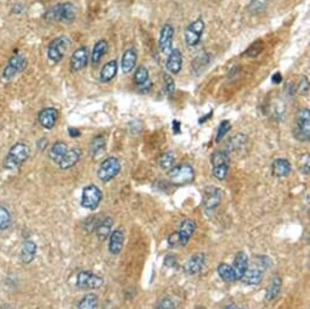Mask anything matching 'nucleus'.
Returning a JSON list of instances; mask_svg holds the SVG:
<instances>
[{"label":"nucleus","mask_w":310,"mask_h":309,"mask_svg":"<svg viewBox=\"0 0 310 309\" xmlns=\"http://www.w3.org/2000/svg\"><path fill=\"white\" fill-rule=\"evenodd\" d=\"M309 91V83L307 78H303V80L301 82V87H299V93L303 94V95H308Z\"/></svg>","instance_id":"nucleus-46"},{"label":"nucleus","mask_w":310,"mask_h":309,"mask_svg":"<svg viewBox=\"0 0 310 309\" xmlns=\"http://www.w3.org/2000/svg\"><path fill=\"white\" fill-rule=\"evenodd\" d=\"M89 61V50L87 47L77 49L71 56V68L73 71H80L87 67Z\"/></svg>","instance_id":"nucleus-16"},{"label":"nucleus","mask_w":310,"mask_h":309,"mask_svg":"<svg viewBox=\"0 0 310 309\" xmlns=\"http://www.w3.org/2000/svg\"><path fill=\"white\" fill-rule=\"evenodd\" d=\"M183 56L179 49H172V52L168 54V60H167V69L169 73L178 74L182 69Z\"/></svg>","instance_id":"nucleus-19"},{"label":"nucleus","mask_w":310,"mask_h":309,"mask_svg":"<svg viewBox=\"0 0 310 309\" xmlns=\"http://www.w3.org/2000/svg\"><path fill=\"white\" fill-rule=\"evenodd\" d=\"M229 173V166H218V167H213L212 174L215 179L218 181H225Z\"/></svg>","instance_id":"nucleus-41"},{"label":"nucleus","mask_w":310,"mask_h":309,"mask_svg":"<svg viewBox=\"0 0 310 309\" xmlns=\"http://www.w3.org/2000/svg\"><path fill=\"white\" fill-rule=\"evenodd\" d=\"M164 89L168 96H172L175 91V83L174 79L171 77V74H164Z\"/></svg>","instance_id":"nucleus-42"},{"label":"nucleus","mask_w":310,"mask_h":309,"mask_svg":"<svg viewBox=\"0 0 310 309\" xmlns=\"http://www.w3.org/2000/svg\"><path fill=\"white\" fill-rule=\"evenodd\" d=\"M222 201V190L219 187L208 186L203 192V206L207 212H212L219 206Z\"/></svg>","instance_id":"nucleus-11"},{"label":"nucleus","mask_w":310,"mask_h":309,"mask_svg":"<svg viewBox=\"0 0 310 309\" xmlns=\"http://www.w3.org/2000/svg\"><path fill=\"white\" fill-rule=\"evenodd\" d=\"M225 309H239L236 305H229L228 307H225Z\"/></svg>","instance_id":"nucleus-53"},{"label":"nucleus","mask_w":310,"mask_h":309,"mask_svg":"<svg viewBox=\"0 0 310 309\" xmlns=\"http://www.w3.org/2000/svg\"><path fill=\"white\" fill-rule=\"evenodd\" d=\"M174 161H175V155L174 152L169 151L163 154L160 157V167L164 171H168V169L173 168L174 165Z\"/></svg>","instance_id":"nucleus-36"},{"label":"nucleus","mask_w":310,"mask_h":309,"mask_svg":"<svg viewBox=\"0 0 310 309\" xmlns=\"http://www.w3.org/2000/svg\"><path fill=\"white\" fill-rule=\"evenodd\" d=\"M247 144V136L244 134H237V135L231 138L228 142V151L239 152L240 150H244Z\"/></svg>","instance_id":"nucleus-32"},{"label":"nucleus","mask_w":310,"mask_h":309,"mask_svg":"<svg viewBox=\"0 0 310 309\" xmlns=\"http://www.w3.org/2000/svg\"><path fill=\"white\" fill-rule=\"evenodd\" d=\"M164 264L167 267H175L177 265V259H175L174 256H167L166 259H164Z\"/></svg>","instance_id":"nucleus-47"},{"label":"nucleus","mask_w":310,"mask_h":309,"mask_svg":"<svg viewBox=\"0 0 310 309\" xmlns=\"http://www.w3.org/2000/svg\"><path fill=\"white\" fill-rule=\"evenodd\" d=\"M291 171H292L291 163L285 158H277L273 162L271 172H273V176L276 178H286V177L290 176Z\"/></svg>","instance_id":"nucleus-22"},{"label":"nucleus","mask_w":310,"mask_h":309,"mask_svg":"<svg viewBox=\"0 0 310 309\" xmlns=\"http://www.w3.org/2000/svg\"><path fill=\"white\" fill-rule=\"evenodd\" d=\"M80 157H82V150L78 149V147H73V149L67 150V152L64 154L62 160L59 163L61 169H69L74 167L78 162H79Z\"/></svg>","instance_id":"nucleus-17"},{"label":"nucleus","mask_w":310,"mask_h":309,"mask_svg":"<svg viewBox=\"0 0 310 309\" xmlns=\"http://www.w3.org/2000/svg\"><path fill=\"white\" fill-rule=\"evenodd\" d=\"M137 60V54L134 48L126 50L122 56V71L124 73H129L134 69Z\"/></svg>","instance_id":"nucleus-24"},{"label":"nucleus","mask_w":310,"mask_h":309,"mask_svg":"<svg viewBox=\"0 0 310 309\" xmlns=\"http://www.w3.org/2000/svg\"><path fill=\"white\" fill-rule=\"evenodd\" d=\"M11 225V216L5 207H0V233L5 232Z\"/></svg>","instance_id":"nucleus-37"},{"label":"nucleus","mask_w":310,"mask_h":309,"mask_svg":"<svg viewBox=\"0 0 310 309\" xmlns=\"http://www.w3.org/2000/svg\"><path fill=\"white\" fill-rule=\"evenodd\" d=\"M67 145L64 144L63 141H58L55 142V144L51 146L50 149V158L54 161L55 163H60V161L62 160V157H63L64 154L67 152Z\"/></svg>","instance_id":"nucleus-30"},{"label":"nucleus","mask_w":310,"mask_h":309,"mask_svg":"<svg viewBox=\"0 0 310 309\" xmlns=\"http://www.w3.org/2000/svg\"><path fill=\"white\" fill-rule=\"evenodd\" d=\"M168 245L169 247H178V246H182L180 244V236L178 232H174L173 234L168 236Z\"/></svg>","instance_id":"nucleus-45"},{"label":"nucleus","mask_w":310,"mask_h":309,"mask_svg":"<svg viewBox=\"0 0 310 309\" xmlns=\"http://www.w3.org/2000/svg\"><path fill=\"white\" fill-rule=\"evenodd\" d=\"M102 200V192L96 185H88L83 189L82 192V200H80V205L84 208L94 211L100 206Z\"/></svg>","instance_id":"nucleus-7"},{"label":"nucleus","mask_w":310,"mask_h":309,"mask_svg":"<svg viewBox=\"0 0 310 309\" xmlns=\"http://www.w3.org/2000/svg\"><path fill=\"white\" fill-rule=\"evenodd\" d=\"M302 172H303V174H306V176H309V160H307V163L304 165V168H302Z\"/></svg>","instance_id":"nucleus-51"},{"label":"nucleus","mask_w":310,"mask_h":309,"mask_svg":"<svg viewBox=\"0 0 310 309\" xmlns=\"http://www.w3.org/2000/svg\"><path fill=\"white\" fill-rule=\"evenodd\" d=\"M204 29V22L202 18H197L185 29V42L188 47H195L198 44Z\"/></svg>","instance_id":"nucleus-10"},{"label":"nucleus","mask_w":310,"mask_h":309,"mask_svg":"<svg viewBox=\"0 0 310 309\" xmlns=\"http://www.w3.org/2000/svg\"><path fill=\"white\" fill-rule=\"evenodd\" d=\"M293 135L299 141H308L310 138V111L309 109H301L296 114V127Z\"/></svg>","instance_id":"nucleus-3"},{"label":"nucleus","mask_w":310,"mask_h":309,"mask_svg":"<svg viewBox=\"0 0 310 309\" xmlns=\"http://www.w3.org/2000/svg\"><path fill=\"white\" fill-rule=\"evenodd\" d=\"M99 298L95 294H88L80 300L78 309H98Z\"/></svg>","instance_id":"nucleus-33"},{"label":"nucleus","mask_w":310,"mask_h":309,"mask_svg":"<svg viewBox=\"0 0 310 309\" xmlns=\"http://www.w3.org/2000/svg\"><path fill=\"white\" fill-rule=\"evenodd\" d=\"M174 308H175L174 301L169 297L161 300L160 302L157 303V306H156V309H174Z\"/></svg>","instance_id":"nucleus-44"},{"label":"nucleus","mask_w":310,"mask_h":309,"mask_svg":"<svg viewBox=\"0 0 310 309\" xmlns=\"http://www.w3.org/2000/svg\"><path fill=\"white\" fill-rule=\"evenodd\" d=\"M37 146H38V149L40 150V151H43V150H44L45 147L48 146V141H47V139H40V140H38V142H37Z\"/></svg>","instance_id":"nucleus-48"},{"label":"nucleus","mask_w":310,"mask_h":309,"mask_svg":"<svg viewBox=\"0 0 310 309\" xmlns=\"http://www.w3.org/2000/svg\"><path fill=\"white\" fill-rule=\"evenodd\" d=\"M124 245V234L121 229L115 230V232L111 233L110 235V240H109V249L112 254L117 256L122 252Z\"/></svg>","instance_id":"nucleus-21"},{"label":"nucleus","mask_w":310,"mask_h":309,"mask_svg":"<svg viewBox=\"0 0 310 309\" xmlns=\"http://www.w3.org/2000/svg\"><path fill=\"white\" fill-rule=\"evenodd\" d=\"M77 17V9L72 2H62L51 7L45 12L44 18L48 21L71 23Z\"/></svg>","instance_id":"nucleus-1"},{"label":"nucleus","mask_w":310,"mask_h":309,"mask_svg":"<svg viewBox=\"0 0 310 309\" xmlns=\"http://www.w3.org/2000/svg\"><path fill=\"white\" fill-rule=\"evenodd\" d=\"M117 69H118V64L117 61L112 60L109 61L104 67L101 68V72H100V80L102 83H107L110 80H112L113 78L117 74Z\"/></svg>","instance_id":"nucleus-26"},{"label":"nucleus","mask_w":310,"mask_h":309,"mask_svg":"<svg viewBox=\"0 0 310 309\" xmlns=\"http://www.w3.org/2000/svg\"><path fill=\"white\" fill-rule=\"evenodd\" d=\"M31 156V149L25 142H17L10 149L9 154L4 161V167L10 171L17 169L28 160Z\"/></svg>","instance_id":"nucleus-2"},{"label":"nucleus","mask_w":310,"mask_h":309,"mask_svg":"<svg viewBox=\"0 0 310 309\" xmlns=\"http://www.w3.org/2000/svg\"><path fill=\"white\" fill-rule=\"evenodd\" d=\"M196 230V224L192 219H185L183 220L182 224H180L178 234L180 236V244L182 246H186L190 241V239L192 238L193 233Z\"/></svg>","instance_id":"nucleus-18"},{"label":"nucleus","mask_w":310,"mask_h":309,"mask_svg":"<svg viewBox=\"0 0 310 309\" xmlns=\"http://www.w3.org/2000/svg\"><path fill=\"white\" fill-rule=\"evenodd\" d=\"M147 80H149V71H147L146 67L139 66L135 71V74H134V82L136 85H141Z\"/></svg>","instance_id":"nucleus-38"},{"label":"nucleus","mask_w":310,"mask_h":309,"mask_svg":"<svg viewBox=\"0 0 310 309\" xmlns=\"http://www.w3.org/2000/svg\"><path fill=\"white\" fill-rule=\"evenodd\" d=\"M59 110L54 109V107H48L44 109L43 111H40L39 116H38V121H39L40 125L45 129H51L54 128V125L56 124L59 120Z\"/></svg>","instance_id":"nucleus-15"},{"label":"nucleus","mask_w":310,"mask_h":309,"mask_svg":"<svg viewBox=\"0 0 310 309\" xmlns=\"http://www.w3.org/2000/svg\"><path fill=\"white\" fill-rule=\"evenodd\" d=\"M168 179L174 185H185L195 179V171L187 163L169 169Z\"/></svg>","instance_id":"nucleus-4"},{"label":"nucleus","mask_w":310,"mask_h":309,"mask_svg":"<svg viewBox=\"0 0 310 309\" xmlns=\"http://www.w3.org/2000/svg\"><path fill=\"white\" fill-rule=\"evenodd\" d=\"M264 271H265V269L255 263V267L247 268V270L245 271V274L241 276L240 280H241L244 284L249 285V286L259 285L261 283V280H263Z\"/></svg>","instance_id":"nucleus-13"},{"label":"nucleus","mask_w":310,"mask_h":309,"mask_svg":"<svg viewBox=\"0 0 310 309\" xmlns=\"http://www.w3.org/2000/svg\"><path fill=\"white\" fill-rule=\"evenodd\" d=\"M104 285V279L91 271L83 270L77 276V287L83 290H95Z\"/></svg>","instance_id":"nucleus-8"},{"label":"nucleus","mask_w":310,"mask_h":309,"mask_svg":"<svg viewBox=\"0 0 310 309\" xmlns=\"http://www.w3.org/2000/svg\"><path fill=\"white\" fill-rule=\"evenodd\" d=\"M282 287V279L280 278L279 275L274 276L271 279L270 284L266 287V292H265V300L266 301H274L275 298L279 296L280 291H281Z\"/></svg>","instance_id":"nucleus-27"},{"label":"nucleus","mask_w":310,"mask_h":309,"mask_svg":"<svg viewBox=\"0 0 310 309\" xmlns=\"http://www.w3.org/2000/svg\"><path fill=\"white\" fill-rule=\"evenodd\" d=\"M208 63H209V55L203 52L199 54L197 58L193 60L192 69L196 72V73H201V72L206 68Z\"/></svg>","instance_id":"nucleus-34"},{"label":"nucleus","mask_w":310,"mask_h":309,"mask_svg":"<svg viewBox=\"0 0 310 309\" xmlns=\"http://www.w3.org/2000/svg\"><path fill=\"white\" fill-rule=\"evenodd\" d=\"M173 124H174V131H175V133H180V123L178 122V121H174Z\"/></svg>","instance_id":"nucleus-52"},{"label":"nucleus","mask_w":310,"mask_h":309,"mask_svg":"<svg viewBox=\"0 0 310 309\" xmlns=\"http://www.w3.org/2000/svg\"><path fill=\"white\" fill-rule=\"evenodd\" d=\"M204 265H206V254L198 252L191 256L190 259L185 263L184 270L187 275H196L203 270Z\"/></svg>","instance_id":"nucleus-12"},{"label":"nucleus","mask_w":310,"mask_h":309,"mask_svg":"<svg viewBox=\"0 0 310 309\" xmlns=\"http://www.w3.org/2000/svg\"><path fill=\"white\" fill-rule=\"evenodd\" d=\"M231 129V124L229 121H223L222 123H220L219 128H218V133H217V141L219 142L222 139L224 138V136L226 135V134L230 131Z\"/></svg>","instance_id":"nucleus-43"},{"label":"nucleus","mask_w":310,"mask_h":309,"mask_svg":"<svg viewBox=\"0 0 310 309\" xmlns=\"http://www.w3.org/2000/svg\"><path fill=\"white\" fill-rule=\"evenodd\" d=\"M27 66V60L25 56L22 55H13L9 60L4 71H2V78L6 80L11 79L17 73L22 72Z\"/></svg>","instance_id":"nucleus-9"},{"label":"nucleus","mask_w":310,"mask_h":309,"mask_svg":"<svg viewBox=\"0 0 310 309\" xmlns=\"http://www.w3.org/2000/svg\"><path fill=\"white\" fill-rule=\"evenodd\" d=\"M107 48H109V44H107L106 40L101 39L96 43L95 47H94L93 49V53H91V63H93L94 66H96V64L100 62L102 56H104L105 53L107 52Z\"/></svg>","instance_id":"nucleus-29"},{"label":"nucleus","mask_w":310,"mask_h":309,"mask_svg":"<svg viewBox=\"0 0 310 309\" xmlns=\"http://www.w3.org/2000/svg\"><path fill=\"white\" fill-rule=\"evenodd\" d=\"M233 270L234 274H235V278L236 280H240L241 276L244 275L245 271L247 270L248 268V257L245 252L240 251L237 252L235 258H234V263H233Z\"/></svg>","instance_id":"nucleus-20"},{"label":"nucleus","mask_w":310,"mask_h":309,"mask_svg":"<svg viewBox=\"0 0 310 309\" xmlns=\"http://www.w3.org/2000/svg\"><path fill=\"white\" fill-rule=\"evenodd\" d=\"M211 162L213 167H218V166H229L230 161H229L228 152L225 151H215L212 155Z\"/></svg>","instance_id":"nucleus-35"},{"label":"nucleus","mask_w":310,"mask_h":309,"mask_svg":"<svg viewBox=\"0 0 310 309\" xmlns=\"http://www.w3.org/2000/svg\"><path fill=\"white\" fill-rule=\"evenodd\" d=\"M68 134L72 136V138H78V136H80L79 129H77V128H68Z\"/></svg>","instance_id":"nucleus-49"},{"label":"nucleus","mask_w":310,"mask_h":309,"mask_svg":"<svg viewBox=\"0 0 310 309\" xmlns=\"http://www.w3.org/2000/svg\"><path fill=\"white\" fill-rule=\"evenodd\" d=\"M282 80V77L280 73H275L273 76V82L275 83V84H279V83H281Z\"/></svg>","instance_id":"nucleus-50"},{"label":"nucleus","mask_w":310,"mask_h":309,"mask_svg":"<svg viewBox=\"0 0 310 309\" xmlns=\"http://www.w3.org/2000/svg\"><path fill=\"white\" fill-rule=\"evenodd\" d=\"M264 50V43L261 40H257L254 44L250 45L249 48L246 50V56H249V58H257L259 54Z\"/></svg>","instance_id":"nucleus-40"},{"label":"nucleus","mask_w":310,"mask_h":309,"mask_svg":"<svg viewBox=\"0 0 310 309\" xmlns=\"http://www.w3.org/2000/svg\"><path fill=\"white\" fill-rule=\"evenodd\" d=\"M112 225H113V219L111 217H107L104 220L99 223L98 227H96L95 233L96 236L100 241H105L109 239V236L111 235L112 233Z\"/></svg>","instance_id":"nucleus-25"},{"label":"nucleus","mask_w":310,"mask_h":309,"mask_svg":"<svg viewBox=\"0 0 310 309\" xmlns=\"http://www.w3.org/2000/svg\"><path fill=\"white\" fill-rule=\"evenodd\" d=\"M268 6V0H250L248 10L252 13H260Z\"/></svg>","instance_id":"nucleus-39"},{"label":"nucleus","mask_w":310,"mask_h":309,"mask_svg":"<svg viewBox=\"0 0 310 309\" xmlns=\"http://www.w3.org/2000/svg\"><path fill=\"white\" fill-rule=\"evenodd\" d=\"M69 47H71V40L64 36L59 37V38L54 39L49 44V48H48V58L54 63L60 62L62 59H63V56L66 55Z\"/></svg>","instance_id":"nucleus-5"},{"label":"nucleus","mask_w":310,"mask_h":309,"mask_svg":"<svg viewBox=\"0 0 310 309\" xmlns=\"http://www.w3.org/2000/svg\"><path fill=\"white\" fill-rule=\"evenodd\" d=\"M105 149H106V140H105L104 136H96V138H94L90 142V146H89V151H90V155L94 158L102 156Z\"/></svg>","instance_id":"nucleus-28"},{"label":"nucleus","mask_w":310,"mask_h":309,"mask_svg":"<svg viewBox=\"0 0 310 309\" xmlns=\"http://www.w3.org/2000/svg\"><path fill=\"white\" fill-rule=\"evenodd\" d=\"M173 37L174 28L172 25H166L162 28L160 39H158V45H160L161 52L163 54H169L173 49Z\"/></svg>","instance_id":"nucleus-14"},{"label":"nucleus","mask_w":310,"mask_h":309,"mask_svg":"<svg viewBox=\"0 0 310 309\" xmlns=\"http://www.w3.org/2000/svg\"><path fill=\"white\" fill-rule=\"evenodd\" d=\"M121 163L118 158L107 157L104 162H101L98 169V177L101 182L109 183L120 174Z\"/></svg>","instance_id":"nucleus-6"},{"label":"nucleus","mask_w":310,"mask_h":309,"mask_svg":"<svg viewBox=\"0 0 310 309\" xmlns=\"http://www.w3.org/2000/svg\"><path fill=\"white\" fill-rule=\"evenodd\" d=\"M37 254V245L34 241L27 240L23 243L22 249H21V260L25 264H29L34 260Z\"/></svg>","instance_id":"nucleus-23"},{"label":"nucleus","mask_w":310,"mask_h":309,"mask_svg":"<svg viewBox=\"0 0 310 309\" xmlns=\"http://www.w3.org/2000/svg\"><path fill=\"white\" fill-rule=\"evenodd\" d=\"M218 275L220 276L223 281L225 283H234L236 280L235 274H234L233 267L230 264H226V263H220L217 268Z\"/></svg>","instance_id":"nucleus-31"}]
</instances>
